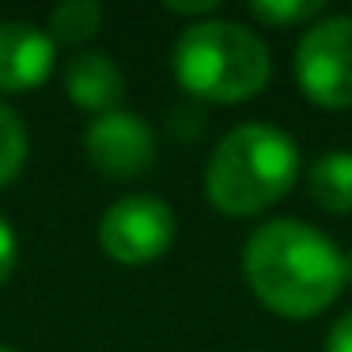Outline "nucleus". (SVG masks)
Returning <instances> with one entry per match:
<instances>
[{
	"instance_id": "1",
	"label": "nucleus",
	"mask_w": 352,
	"mask_h": 352,
	"mask_svg": "<svg viewBox=\"0 0 352 352\" xmlns=\"http://www.w3.org/2000/svg\"><path fill=\"white\" fill-rule=\"evenodd\" d=\"M250 292L280 318H314L344 288V254L299 220H265L243 250Z\"/></svg>"
},
{
	"instance_id": "2",
	"label": "nucleus",
	"mask_w": 352,
	"mask_h": 352,
	"mask_svg": "<svg viewBox=\"0 0 352 352\" xmlns=\"http://www.w3.org/2000/svg\"><path fill=\"white\" fill-rule=\"evenodd\" d=\"M299 178V148L276 125L246 122L223 133L205 163V193L216 212L246 220L292 193Z\"/></svg>"
},
{
	"instance_id": "3",
	"label": "nucleus",
	"mask_w": 352,
	"mask_h": 352,
	"mask_svg": "<svg viewBox=\"0 0 352 352\" xmlns=\"http://www.w3.org/2000/svg\"><path fill=\"white\" fill-rule=\"evenodd\" d=\"M170 69L182 91L220 107H235L261 95L273 76L269 46L261 42V34L231 19L190 23L175 42Z\"/></svg>"
},
{
	"instance_id": "4",
	"label": "nucleus",
	"mask_w": 352,
	"mask_h": 352,
	"mask_svg": "<svg viewBox=\"0 0 352 352\" xmlns=\"http://www.w3.org/2000/svg\"><path fill=\"white\" fill-rule=\"evenodd\" d=\"M296 84L314 107H352V12L322 16L296 46Z\"/></svg>"
},
{
	"instance_id": "5",
	"label": "nucleus",
	"mask_w": 352,
	"mask_h": 352,
	"mask_svg": "<svg viewBox=\"0 0 352 352\" xmlns=\"http://www.w3.org/2000/svg\"><path fill=\"white\" fill-rule=\"evenodd\" d=\"M175 208L152 193L118 197L99 220V246L118 265H148L163 258L175 243Z\"/></svg>"
},
{
	"instance_id": "6",
	"label": "nucleus",
	"mask_w": 352,
	"mask_h": 352,
	"mask_svg": "<svg viewBox=\"0 0 352 352\" xmlns=\"http://www.w3.org/2000/svg\"><path fill=\"white\" fill-rule=\"evenodd\" d=\"M84 152L99 175L125 182V178H140L155 163V133L140 114L118 107L87 125Z\"/></svg>"
},
{
	"instance_id": "7",
	"label": "nucleus",
	"mask_w": 352,
	"mask_h": 352,
	"mask_svg": "<svg viewBox=\"0 0 352 352\" xmlns=\"http://www.w3.org/2000/svg\"><path fill=\"white\" fill-rule=\"evenodd\" d=\"M57 42L23 19H0V95H27L50 80Z\"/></svg>"
},
{
	"instance_id": "8",
	"label": "nucleus",
	"mask_w": 352,
	"mask_h": 352,
	"mask_svg": "<svg viewBox=\"0 0 352 352\" xmlns=\"http://www.w3.org/2000/svg\"><path fill=\"white\" fill-rule=\"evenodd\" d=\"M65 95H69L72 107L102 118L110 110H118V102L125 95V76L110 54L84 50L65 65Z\"/></svg>"
},
{
	"instance_id": "9",
	"label": "nucleus",
	"mask_w": 352,
	"mask_h": 352,
	"mask_svg": "<svg viewBox=\"0 0 352 352\" xmlns=\"http://www.w3.org/2000/svg\"><path fill=\"white\" fill-rule=\"evenodd\" d=\"M307 190H311L314 205H322L333 216L352 212V152H326L311 163L307 170Z\"/></svg>"
},
{
	"instance_id": "10",
	"label": "nucleus",
	"mask_w": 352,
	"mask_h": 352,
	"mask_svg": "<svg viewBox=\"0 0 352 352\" xmlns=\"http://www.w3.org/2000/svg\"><path fill=\"white\" fill-rule=\"evenodd\" d=\"M102 27V4L95 0H65L50 12L46 34L57 46H84L87 38H95Z\"/></svg>"
},
{
	"instance_id": "11",
	"label": "nucleus",
	"mask_w": 352,
	"mask_h": 352,
	"mask_svg": "<svg viewBox=\"0 0 352 352\" xmlns=\"http://www.w3.org/2000/svg\"><path fill=\"white\" fill-rule=\"evenodd\" d=\"M27 144H31V140H27L23 118L12 107L0 102V190L19 178V170H23V163H27Z\"/></svg>"
},
{
	"instance_id": "12",
	"label": "nucleus",
	"mask_w": 352,
	"mask_h": 352,
	"mask_svg": "<svg viewBox=\"0 0 352 352\" xmlns=\"http://www.w3.org/2000/svg\"><path fill=\"white\" fill-rule=\"evenodd\" d=\"M250 16L269 27H311L326 16V0H254Z\"/></svg>"
},
{
	"instance_id": "13",
	"label": "nucleus",
	"mask_w": 352,
	"mask_h": 352,
	"mask_svg": "<svg viewBox=\"0 0 352 352\" xmlns=\"http://www.w3.org/2000/svg\"><path fill=\"white\" fill-rule=\"evenodd\" d=\"M16 261H19V239L16 228H12L4 216H0V284H8V276L16 273Z\"/></svg>"
},
{
	"instance_id": "14",
	"label": "nucleus",
	"mask_w": 352,
	"mask_h": 352,
	"mask_svg": "<svg viewBox=\"0 0 352 352\" xmlns=\"http://www.w3.org/2000/svg\"><path fill=\"white\" fill-rule=\"evenodd\" d=\"M326 352H352V311H344L341 318L329 326V333H326Z\"/></svg>"
},
{
	"instance_id": "15",
	"label": "nucleus",
	"mask_w": 352,
	"mask_h": 352,
	"mask_svg": "<svg viewBox=\"0 0 352 352\" xmlns=\"http://www.w3.org/2000/svg\"><path fill=\"white\" fill-rule=\"evenodd\" d=\"M167 12L170 16H197V23H201V19H208L216 12V0H201V4H178V0H167Z\"/></svg>"
},
{
	"instance_id": "16",
	"label": "nucleus",
	"mask_w": 352,
	"mask_h": 352,
	"mask_svg": "<svg viewBox=\"0 0 352 352\" xmlns=\"http://www.w3.org/2000/svg\"><path fill=\"white\" fill-rule=\"evenodd\" d=\"M344 280H352V250L344 254Z\"/></svg>"
},
{
	"instance_id": "17",
	"label": "nucleus",
	"mask_w": 352,
	"mask_h": 352,
	"mask_svg": "<svg viewBox=\"0 0 352 352\" xmlns=\"http://www.w3.org/2000/svg\"><path fill=\"white\" fill-rule=\"evenodd\" d=\"M0 352H16V349H8V344H0Z\"/></svg>"
}]
</instances>
